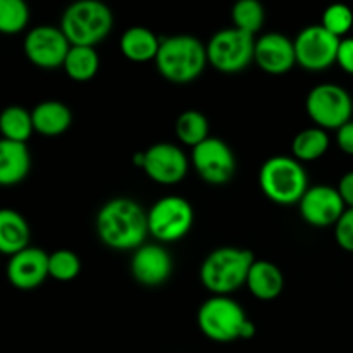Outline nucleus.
<instances>
[{
  "label": "nucleus",
  "instance_id": "f257e3e1",
  "mask_svg": "<svg viewBox=\"0 0 353 353\" xmlns=\"http://www.w3.org/2000/svg\"><path fill=\"white\" fill-rule=\"evenodd\" d=\"M97 234L112 250H137L148 233V212L131 199H112L97 214Z\"/></svg>",
  "mask_w": 353,
  "mask_h": 353
},
{
  "label": "nucleus",
  "instance_id": "f03ea898",
  "mask_svg": "<svg viewBox=\"0 0 353 353\" xmlns=\"http://www.w3.org/2000/svg\"><path fill=\"white\" fill-rule=\"evenodd\" d=\"M196 323L203 336L217 343L252 340L255 324L245 314L243 307L231 296L212 295L200 305Z\"/></svg>",
  "mask_w": 353,
  "mask_h": 353
},
{
  "label": "nucleus",
  "instance_id": "7ed1b4c3",
  "mask_svg": "<svg viewBox=\"0 0 353 353\" xmlns=\"http://www.w3.org/2000/svg\"><path fill=\"white\" fill-rule=\"evenodd\" d=\"M209 64L207 47L192 34H172L162 38L155 57V65L161 76L176 85L195 81Z\"/></svg>",
  "mask_w": 353,
  "mask_h": 353
},
{
  "label": "nucleus",
  "instance_id": "20e7f679",
  "mask_svg": "<svg viewBox=\"0 0 353 353\" xmlns=\"http://www.w3.org/2000/svg\"><path fill=\"white\" fill-rule=\"evenodd\" d=\"M255 257L240 247H219L210 252L200 265V281L212 295L230 296L247 285Z\"/></svg>",
  "mask_w": 353,
  "mask_h": 353
},
{
  "label": "nucleus",
  "instance_id": "39448f33",
  "mask_svg": "<svg viewBox=\"0 0 353 353\" xmlns=\"http://www.w3.org/2000/svg\"><path fill=\"white\" fill-rule=\"evenodd\" d=\"M259 185L276 205H299L310 188L303 164L288 155L268 159L259 171Z\"/></svg>",
  "mask_w": 353,
  "mask_h": 353
},
{
  "label": "nucleus",
  "instance_id": "423d86ee",
  "mask_svg": "<svg viewBox=\"0 0 353 353\" xmlns=\"http://www.w3.org/2000/svg\"><path fill=\"white\" fill-rule=\"evenodd\" d=\"M114 26V14L102 0H76L61 19V30L71 45L95 47L105 40Z\"/></svg>",
  "mask_w": 353,
  "mask_h": 353
},
{
  "label": "nucleus",
  "instance_id": "0eeeda50",
  "mask_svg": "<svg viewBox=\"0 0 353 353\" xmlns=\"http://www.w3.org/2000/svg\"><path fill=\"white\" fill-rule=\"evenodd\" d=\"M254 34H248L231 26L214 34L207 43V59L216 71L234 74L254 62L255 57Z\"/></svg>",
  "mask_w": 353,
  "mask_h": 353
},
{
  "label": "nucleus",
  "instance_id": "6e6552de",
  "mask_svg": "<svg viewBox=\"0 0 353 353\" xmlns=\"http://www.w3.org/2000/svg\"><path fill=\"white\" fill-rule=\"evenodd\" d=\"M195 212L192 203L178 195L162 196L148 210V233L159 243H174L192 231Z\"/></svg>",
  "mask_w": 353,
  "mask_h": 353
},
{
  "label": "nucleus",
  "instance_id": "1a4fd4ad",
  "mask_svg": "<svg viewBox=\"0 0 353 353\" xmlns=\"http://www.w3.org/2000/svg\"><path fill=\"white\" fill-rule=\"evenodd\" d=\"M305 110L316 126L323 130H340L352 121L353 100L343 86L324 83L310 90L305 99Z\"/></svg>",
  "mask_w": 353,
  "mask_h": 353
},
{
  "label": "nucleus",
  "instance_id": "9d476101",
  "mask_svg": "<svg viewBox=\"0 0 353 353\" xmlns=\"http://www.w3.org/2000/svg\"><path fill=\"white\" fill-rule=\"evenodd\" d=\"M296 64L312 72H321L336 64L341 38L334 37L323 24L303 28L295 40Z\"/></svg>",
  "mask_w": 353,
  "mask_h": 353
},
{
  "label": "nucleus",
  "instance_id": "9b49d317",
  "mask_svg": "<svg viewBox=\"0 0 353 353\" xmlns=\"http://www.w3.org/2000/svg\"><path fill=\"white\" fill-rule=\"evenodd\" d=\"M192 164L196 174L209 185H226L236 174V157L224 140L209 137L192 148Z\"/></svg>",
  "mask_w": 353,
  "mask_h": 353
},
{
  "label": "nucleus",
  "instance_id": "f8f14e48",
  "mask_svg": "<svg viewBox=\"0 0 353 353\" xmlns=\"http://www.w3.org/2000/svg\"><path fill=\"white\" fill-rule=\"evenodd\" d=\"M23 48L24 55L33 65L40 69H57L64 65L71 43L61 26L43 24L28 31Z\"/></svg>",
  "mask_w": 353,
  "mask_h": 353
},
{
  "label": "nucleus",
  "instance_id": "ddd939ff",
  "mask_svg": "<svg viewBox=\"0 0 353 353\" xmlns=\"http://www.w3.org/2000/svg\"><path fill=\"white\" fill-rule=\"evenodd\" d=\"M188 159L174 143H155L145 150L143 171L154 183L164 186L178 185L188 172Z\"/></svg>",
  "mask_w": 353,
  "mask_h": 353
},
{
  "label": "nucleus",
  "instance_id": "4468645a",
  "mask_svg": "<svg viewBox=\"0 0 353 353\" xmlns=\"http://www.w3.org/2000/svg\"><path fill=\"white\" fill-rule=\"evenodd\" d=\"M299 210L302 219L314 228H330L340 221L347 210L338 188L327 185L310 186L300 200Z\"/></svg>",
  "mask_w": 353,
  "mask_h": 353
},
{
  "label": "nucleus",
  "instance_id": "2eb2a0df",
  "mask_svg": "<svg viewBox=\"0 0 353 353\" xmlns=\"http://www.w3.org/2000/svg\"><path fill=\"white\" fill-rule=\"evenodd\" d=\"M48 257L50 255L41 248L28 247L19 254L12 255L7 262V279L10 285L23 292L37 290L50 278L48 272Z\"/></svg>",
  "mask_w": 353,
  "mask_h": 353
},
{
  "label": "nucleus",
  "instance_id": "dca6fc26",
  "mask_svg": "<svg viewBox=\"0 0 353 353\" xmlns=\"http://www.w3.org/2000/svg\"><path fill=\"white\" fill-rule=\"evenodd\" d=\"M131 274L143 286H161L172 272V257L161 243H143L133 252Z\"/></svg>",
  "mask_w": 353,
  "mask_h": 353
},
{
  "label": "nucleus",
  "instance_id": "f3484780",
  "mask_svg": "<svg viewBox=\"0 0 353 353\" xmlns=\"http://www.w3.org/2000/svg\"><path fill=\"white\" fill-rule=\"evenodd\" d=\"M254 62L268 74H286L296 64L295 41L283 33H265L255 40Z\"/></svg>",
  "mask_w": 353,
  "mask_h": 353
},
{
  "label": "nucleus",
  "instance_id": "a211bd4d",
  "mask_svg": "<svg viewBox=\"0 0 353 353\" xmlns=\"http://www.w3.org/2000/svg\"><path fill=\"white\" fill-rule=\"evenodd\" d=\"M31 155L26 143L2 140L0 141V185L14 186L24 181L30 174Z\"/></svg>",
  "mask_w": 353,
  "mask_h": 353
},
{
  "label": "nucleus",
  "instance_id": "6ab92c4d",
  "mask_svg": "<svg viewBox=\"0 0 353 353\" xmlns=\"http://www.w3.org/2000/svg\"><path fill=\"white\" fill-rule=\"evenodd\" d=\"M31 116L34 131L47 138L61 137L71 128L72 123L71 109L59 100H45L38 103L31 110Z\"/></svg>",
  "mask_w": 353,
  "mask_h": 353
},
{
  "label": "nucleus",
  "instance_id": "aec40b11",
  "mask_svg": "<svg viewBox=\"0 0 353 353\" xmlns=\"http://www.w3.org/2000/svg\"><path fill=\"white\" fill-rule=\"evenodd\" d=\"M161 38L145 26H131L123 33L119 40L121 54L131 62H155L161 48Z\"/></svg>",
  "mask_w": 353,
  "mask_h": 353
},
{
  "label": "nucleus",
  "instance_id": "412c9836",
  "mask_svg": "<svg viewBox=\"0 0 353 353\" xmlns=\"http://www.w3.org/2000/svg\"><path fill=\"white\" fill-rule=\"evenodd\" d=\"M247 288L255 299L262 302L278 299L285 288L281 269L269 261H255L248 272Z\"/></svg>",
  "mask_w": 353,
  "mask_h": 353
},
{
  "label": "nucleus",
  "instance_id": "4be33fe9",
  "mask_svg": "<svg viewBox=\"0 0 353 353\" xmlns=\"http://www.w3.org/2000/svg\"><path fill=\"white\" fill-rule=\"evenodd\" d=\"M30 224L12 209L0 210V252L3 255L19 254L30 247Z\"/></svg>",
  "mask_w": 353,
  "mask_h": 353
},
{
  "label": "nucleus",
  "instance_id": "5701e85b",
  "mask_svg": "<svg viewBox=\"0 0 353 353\" xmlns=\"http://www.w3.org/2000/svg\"><path fill=\"white\" fill-rule=\"evenodd\" d=\"M330 150V137L319 126L307 128L295 134L292 141L293 157L300 162H312Z\"/></svg>",
  "mask_w": 353,
  "mask_h": 353
},
{
  "label": "nucleus",
  "instance_id": "b1692460",
  "mask_svg": "<svg viewBox=\"0 0 353 353\" xmlns=\"http://www.w3.org/2000/svg\"><path fill=\"white\" fill-rule=\"evenodd\" d=\"M64 71L71 79L79 83L90 81L99 72L100 57L95 47H81V45H71L68 57L64 61Z\"/></svg>",
  "mask_w": 353,
  "mask_h": 353
},
{
  "label": "nucleus",
  "instance_id": "393cba45",
  "mask_svg": "<svg viewBox=\"0 0 353 353\" xmlns=\"http://www.w3.org/2000/svg\"><path fill=\"white\" fill-rule=\"evenodd\" d=\"M0 131H2V140L19 141L26 143L33 134V116L30 110L19 105H10L3 109L0 116Z\"/></svg>",
  "mask_w": 353,
  "mask_h": 353
},
{
  "label": "nucleus",
  "instance_id": "a878e982",
  "mask_svg": "<svg viewBox=\"0 0 353 353\" xmlns=\"http://www.w3.org/2000/svg\"><path fill=\"white\" fill-rule=\"evenodd\" d=\"M174 131L183 145L195 148L196 145H200L210 137V124L205 114L190 109L179 114L174 124Z\"/></svg>",
  "mask_w": 353,
  "mask_h": 353
},
{
  "label": "nucleus",
  "instance_id": "bb28decb",
  "mask_svg": "<svg viewBox=\"0 0 353 353\" xmlns=\"http://www.w3.org/2000/svg\"><path fill=\"white\" fill-rule=\"evenodd\" d=\"M233 26L248 34H257L265 23V9L261 0H236L231 9Z\"/></svg>",
  "mask_w": 353,
  "mask_h": 353
},
{
  "label": "nucleus",
  "instance_id": "cd10ccee",
  "mask_svg": "<svg viewBox=\"0 0 353 353\" xmlns=\"http://www.w3.org/2000/svg\"><path fill=\"white\" fill-rule=\"evenodd\" d=\"M30 23L26 0H0V31L3 34L21 33Z\"/></svg>",
  "mask_w": 353,
  "mask_h": 353
},
{
  "label": "nucleus",
  "instance_id": "c85d7f7f",
  "mask_svg": "<svg viewBox=\"0 0 353 353\" xmlns=\"http://www.w3.org/2000/svg\"><path fill=\"white\" fill-rule=\"evenodd\" d=\"M79 271H81V261L74 252L62 248L48 257V272L55 281H72L74 278H78Z\"/></svg>",
  "mask_w": 353,
  "mask_h": 353
},
{
  "label": "nucleus",
  "instance_id": "c756f323",
  "mask_svg": "<svg viewBox=\"0 0 353 353\" xmlns=\"http://www.w3.org/2000/svg\"><path fill=\"white\" fill-rule=\"evenodd\" d=\"M324 28L330 33H333L338 38H347L353 26V12L347 3H331L324 9L323 21H321Z\"/></svg>",
  "mask_w": 353,
  "mask_h": 353
},
{
  "label": "nucleus",
  "instance_id": "7c9ffc66",
  "mask_svg": "<svg viewBox=\"0 0 353 353\" xmlns=\"http://www.w3.org/2000/svg\"><path fill=\"white\" fill-rule=\"evenodd\" d=\"M334 238L338 247L353 254V207H348L340 221L334 224Z\"/></svg>",
  "mask_w": 353,
  "mask_h": 353
},
{
  "label": "nucleus",
  "instance_id": "2f4dec72",
  "mask_svg": "<svg viewBox=\"0 0 353 353\" xmlns=\"http://www.w3.org/2000/svg\"><path fill=\"white\" fill-rule=\"evenodd\" d=\"M336 64L340 65L347 74L353 76V37L341 38L340 48H338Z\"/></svg>",
  "mask_w": 353,
  "mask_h": 353
},
{
  "label": "nucleus",
  "instance_id": "473e14b6",
  "mask_svg": "<svg viewBox=\"0 0 353 353\" xmlns=\"http://www.w3.org/2000/svg\"><path fill=\"white\" fill-rule=\"evenodd\" d=\"M336 143L343 154L353 155V121H348L336 130Z\"/></svg>",
  "mask_w": 353,
  "mask_h": 353
},
{
  "label": "nucleus",
  "instance_id": "72a5a7b5",
  "mask_svg": "<svg viewBox=\"0 0 353 353\" xmlns=\"http://www.w3.org/2000/svg\"><path fill=\"white\" fill-rule=\"evenodd\" d=\"M338 192H340L341 199H343L345 205L353 207V171L347 172V174L341 176L340 183H338Z\"/></svg>",
  "mask_w": 353,
  "mask_h": 353
}]
</instances>
